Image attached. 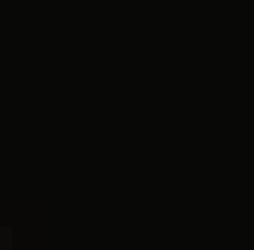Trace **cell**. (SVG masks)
<instances>
[]
</instances>
